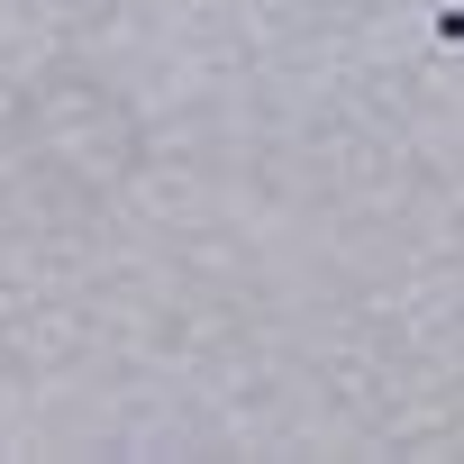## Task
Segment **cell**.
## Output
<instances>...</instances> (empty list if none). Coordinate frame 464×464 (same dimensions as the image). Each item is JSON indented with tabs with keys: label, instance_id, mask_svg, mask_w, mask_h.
Listing matches in <instances>:
<instances>
[]
</instances>
